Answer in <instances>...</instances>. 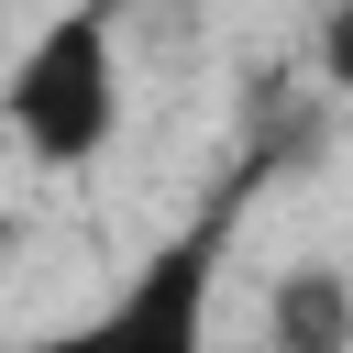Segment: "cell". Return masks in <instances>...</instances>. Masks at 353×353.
I'll return each instance as SVG.
<instances>
[{
  "label": "cell",
  "mask_w": 353,
  "mask_h": 353,
  "mask_svg": "<svg viewBox=\"0 0 353 353\" xmlns=\"http://www.w3.org/2000/svg\"><path fill=\"white\" fill-rule=\"evenodd\" d=\"M121 110H132V88H121V0H66L0 77V121L44 176H88L121 143Z\"/></svg>",
  "instance_id": "obj_1"
},
{
  "label": "cell",
  "mask_w": 353,
  "mask_h": 353,
  "mask_svg": "<svg viewBox=\"0 0 353 353\" xmlns=\"http://www.w3.org/2000/svg\"><path fill=\"white\" fill-rule=\"evenodd\" d=\"M276 176V154H243L232 176H221V199L210 210H188L77 331H55V342H33V353H210V298H221V254H232V221H243V199Z\"/></svg>",
  "instance_id": "obj_2"
},
{
  "label": "cell",
  "mask_w": 353,
  "mask_h": 353,
  "mask_svg": "<svg viewBox=\"0 0 353 353\" xmlns=\"http://www.w3.org/2000/svg\"><path fill=\"white\" fill-rule=\"evenodd\" d=\"M265 353H353V265L298 254L265 287Z\"/></svg>",
  "instance_id": "obj_3"
},
{
  "label": "cell",
  "mask_w": 353,
  "mask_h": 353,
  "mask_svg": "<svg viewBox=\"0 0 353 353\" xmlns=\"http://www.w3.org/2000/svg\"><path fill=\"white\" fill-rule=\"evenodd\" d=\"M309 55H320V77L353 99V0H320V33H309Z\"/></svg>",
  "instance_id": "obj_4"
},
{
  "label": "cell",
  "mask_w": 353,
  "mask_h": 353,
  "mask_svg": "<svg viewBox=\"0 0 353 353\" xmlns=\"http://www.w3.org/2000/svg\"><path fill=\"white\" fill-rule=\"evenodd\" d=\"M11 232H22V221H11V199H0V254H11Z\"/></svg>",
  "instance_id": "obj_5"
}]
</instances>
